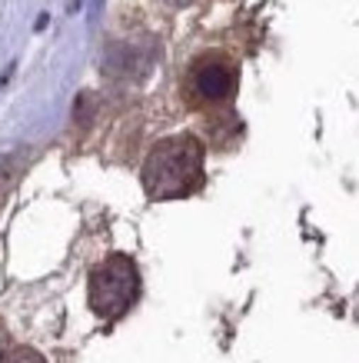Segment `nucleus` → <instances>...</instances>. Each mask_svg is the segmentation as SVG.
Segmentation results:
<instances>
[{"label": "nucleus", "instance_id": "nucleus-1", "mask_svg": "<svg viewBox=\"0 0 359 363\" xmlns=\"http://www.w3.org/2000/svg\"><path fill=\"white\" fill-rule=\"evenodd\" d=\"M203 180V147L196 137H170L156 143L143 164V187L156 200H176L193 194Z\"/></svg>", "mask_w": 359, "mask_h": 363}, {"label": "nucleus", "instance_id": "nucleus-2", "mask_svg": "<svg viewBox=\"0 0 359 363\" xmlns=\"http://www.w3.org/2000/svg\"><path fill=\"white\" fill-rule=\"evenodd\" d=\"M137 294H140V274L123 253L107 257L90 277V307L103 320H117L120 313H127Z\"/></svg>", "mask_w": 359, "mask_h": 363}, {"label": "nucleus", "instance_id": "nucleus-3", "mask_svg": "<svg viewBox=\"0 0 359 363\" xmlns=\"http://www.w3.org/2000/svg\"><path fill=\"white\" fill-rule=\"evenodd\" d=\"M190 84H193V90L203 100L217 104V100H227L229 94H233V87H237V70H233V64L223 60V57H203V60L193 67Z\"/></svg>", "mask_w": 359, "mask_h": 363}, {"label": "nucleus", "instance_id": "nucleus-4", "mask_svg": "<svg viewBox=\"0 0 359 363\" xmlns=\"http://www.w3.org/2000/svg\"><path fill=\"white\" fill-rule=\"evenodd\" d=\"M4 363H44V357H40V353H33V350H17L13 357H7Z\"/></svg>", "mask_w": 359, "mask_h": 363}, {"label": "nucleus", "instance_id": "nucleus-5", "mask_svg": "<svg viewBox=\"0 0 359 363\" xmlns=\"http://www.w3.org/2000/svg\"><path fill=\"white\" fill-rule=\"evenodd\" d=\"M11 357V337H7V330H4V323H0V363Z\"/></svg>", "mask_w": 359, "mask_h": 363}, {"label": "nucleus", "instance_id": "nucleus-6", "mask_svg": "<svg viewBox=\"0 0 359 363\" xmlns=\"http://www.w3.org/2000/svg\"><path fill=\"white\" fill-rule=\"evenodd\" d=\"M166 4H173V7H183V4H190V0H166Z\"/></svg>", "mask_w": 359, "mask_h": 363}]
</instances>
